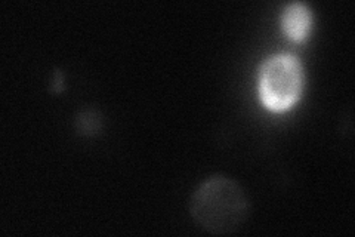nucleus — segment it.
<instances>
[{
	"instance_id": "nucleus-1",
	"label": "nucleus",
	"mask_w": 355,
	"mask_h": 237,
	"mask_svg": "<svg viewBox=\"0 0 355 237\" xmlns=\"http://www.w3.org/2000/svg\"><path fill=\"white\" fill-rule=\"evenodd\" d=\"M190 212L203 230L212 234H230L248 220L249 199L234 179L215 175L194 191Z\"/></svg>"
},
{
	"instance_id": "nucleus-2",
	"label": "nucleus",
	"mask_w": 355,
	"mask_h": 237,
	"mask_svg": "<svg viewBox=\"0 0 355 237\" xmlns=\"http://www.w3.org/2000/svg\"><path fill=\"white\" fill-rule=\"evenodd\" d=\"M304 86L302 65L293 55L280 54L266 60L259 72L262 103L274 111L292 107Z\"/></svg>"
},
{
	"instance_id": "nucleus-3",
	"label": "nucleus",
	"mask_w": 355,
	"mask_h": 237,
	"mask_svg": "<svg viewBox=\"0 0 355 237\" xmlns=\"http://www.w3.org/2000/svg\"><path fill=\"white\" fill-rule=\"evenodd\" d=\"M283 31L293 42H304L311 28V13L305 3L287 5L282 15Z\"/></svg>"
},
{
	"instance_id": "nucleus-4",
	"label": "nucleus",
	"mask_w": 355,
	"mask_h": 237,
	"mask_svg": "<svg viewBox=\"0 0 355 237\" xmlns=\"http://www.w3.org/2000/svg\"><path fill=\"white\" fill-rule=\"evenodd\" d=\"M99 126H101V119H99L98 113L94 110H86L77 117V129L85 135H92L98 132Z\"/></svg>"
}]
</instances>
